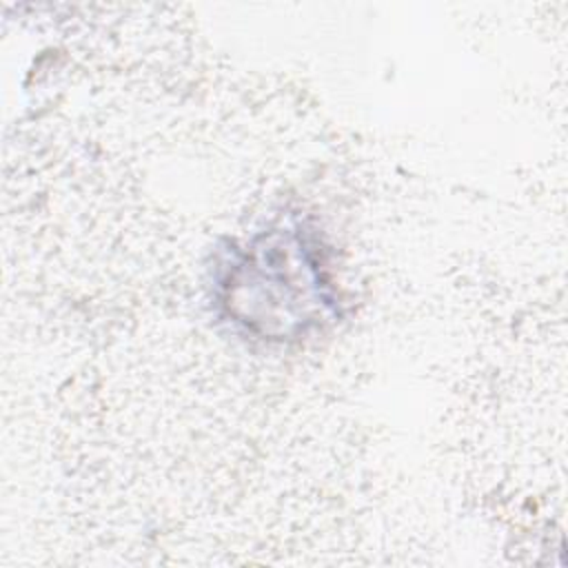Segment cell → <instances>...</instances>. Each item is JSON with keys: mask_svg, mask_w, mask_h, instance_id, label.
Listing matches in <instances>:
<instances>
[{"mask_svg": "<svg viewBox=\"0 0 568 568\" xmlns=\"http://www.w3.org/2000/svg\"><path fill=\"white\" fill-rule=\"evenodd\" d=\"M322 246L300 229H271L231 246L215 266L224 317L257 339H291L320 326L335 308Z\"/></svg>", "mask_w": 568, "mask_h": 568, "instance_id": "1", "label": "cell"}]
</instances>
